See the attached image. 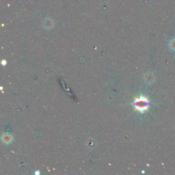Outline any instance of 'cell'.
Wrapping results in <instances>:
<instances>
[{"label": "cell", "instance_id": "obj_1", "mask_svg": "<svg viewBox=\"0 0 175 175\" xmlns=\"http://www.w3.org/2000/svg\"><path fill=\"white\" fill-rule=\"evenodd\" d=\"M134 105L137 110L143 112L148 108L149 102L146 98L141 97L136 100Z\"/></svg>", "mask_w": 175, "mask_h": 175}]
</instances>
